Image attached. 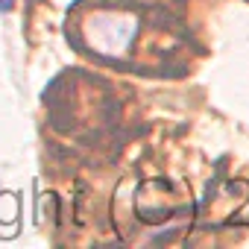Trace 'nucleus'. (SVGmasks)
I'll return each instance as SVG.
<instances>
[{
  "instance_id": "obj_1",
  "label": "nucleus",
  "mask_w": 249,
  "mask_h": 249,
  "mask_svg": "<svg viewBox=\"0 0 249 249\" xmlns=\"http://www.w3.org/2000/svg\"><path fill=\"white\" fill-rule=\"evenodd\" d=\"M15 9V0H0V15L3 12H12Z\"/></svg>"
}]
</instances>
